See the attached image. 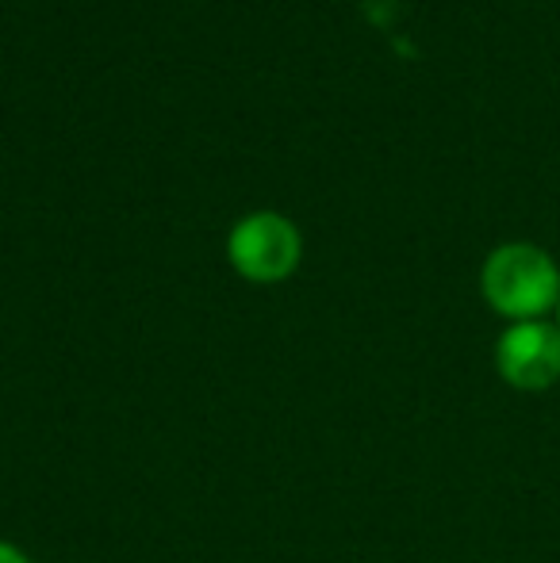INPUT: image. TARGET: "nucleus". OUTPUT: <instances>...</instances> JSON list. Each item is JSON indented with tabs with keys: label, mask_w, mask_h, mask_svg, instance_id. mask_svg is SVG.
Returning a JSON list of instances; mask_svg holds the SVG:
<instances>
[{
	"label": "nucleus",
	"mask_w": 560,
	"mask_h": 563,
	"mask_svg": "<svg viewBox=\"0 0 560 563\" xmlns=\"http://www.w3.org/2000/svg\"><path fill=\"white\" fill-rule=\"evenodd\" d=\"M495 372L515 391H546L560 379V327L546 319L510 322L495 341Z\"/></svg>",
	"instance_id": "7ed1b4c3"
},
{
	"label": "nucleus",
	"mask_w": 560,
	"mask_h": 563,
	"mask_svg": "<svg viewBox=\"0 0 560 563\" xmlns=\"http://www.w3.org/2000/svg\"><path fill=\"white\" fill-rule=\"evenodd\" d=\"M480 296L507 322L546 319L560 303V265L534 242H503L480 268Z\"/></svg>",
	"instance_id": "f257e3e1"
},
{
	"label": "nucleus",
	"mask_w": 560,
	"mask_h": 563,
	"mask_svg": "<svg viewBox=\"0 0 560 563\" xmlns=\"http://www.w3.org/2000/svg\"><path fill=\"white\" fill-rule=\"evenodd\" d=\"M304 261V234L281 211H250L227 230V265L246 284L270 288L296 276Z\"/></svg>",
	"instance_id": "f03ea898"
},
{
	"label": "nucleus",
	"mask_w": 560,
	"mask_h": 563,
	"mask_svg": "<svg viewBox=\"0 0 560 563\" xmlns=\"http://www.w3.org/2000/svg\"><path fill=\"white\" fill-rule=\"evenodd\" d=\"M0 563H35V560H31L20 544H12V541H4V537H0Z\"/></svg>",
	"instance_id": "20e7f679"
},
{
	"label": "nucleus",
	"mask_w": 560,
	"mask_h": 563,
	"mask_svg": "<svg viewBox=\"0 0 560 563\" xmlns=\"http://www.w3.org/2000/svg\"><path fill=\"white\" fill-rule=\"evenodd\" d=\"M557 327H560V303H557Z\"/></svg>",
	"instance_id": "39448f33"
}]
</instances>
